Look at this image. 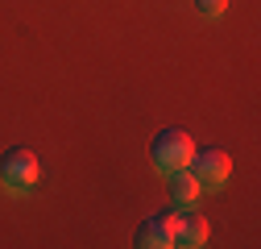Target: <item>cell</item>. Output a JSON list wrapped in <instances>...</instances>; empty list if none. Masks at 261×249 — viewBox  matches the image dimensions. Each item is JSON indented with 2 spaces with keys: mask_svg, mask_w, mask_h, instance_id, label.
<instances>
[{
  "mask_svg": "<svg viewBox=\"0 0 261 249\" xmlns=\"http://www.w3.org/2000/svg\"><path fill=\"white\" fill-rule=\"evenodd\" d=\"M38 175H42V166H38V154H29V150H9L5 158H0V183H5V191H13V195H25V191H34L38 187Z\"/></svg>",
  "mask_w": 261,
  "mask_h": 249,
  "instance_id": "cell-1",
  "label": "cell"
},
{
  "mask_svg": "<svg viewBox=\"0 0 261 249\" xmlns=\"http://www.w3.org/2000/svg\"><path fill=\"white\" fill-rule=\"evenodd\" d=\"M195 9H199L203 17H220L228 9V0H195Z\"/></svg>",
  "mask_w": 261,
  "mask_h": 249,
  "instance_id": "cell-7",
  "label": "cell"
},
{
  "mask_svg": "<svg viewBox=\"0 0 261 249\" xmlns=\"http://www.w3.org/2000/svg\"><path fill=\"white\" fill-rule=\"evenodd\" d=\"M174 225H178V212L149 216V220H141V225H137L133 241H137L141 249H166V245H174Z\"/></svg>",
  "mask_w": 261,
  "mask_h": 249,
  "instance_id": "cell-4",
  "label": "cell"
},
{
  "mask_svg": "<svg viewBox=\"0 0 261 249\" xmlns=\"http://www.w3.org/2000/svg\"><path fill=\"white\" fill-rule=\"evenodd\" d=\"M166 179H170V204H174V208H195V204H199V191H203V187L195 183L191 170H170Z\"/></svg>",
  "mask_w": 261,
  "mask_h": 249,
  "instance_id": "cell-6",
  "label": "cell"
},
{
  "mask_svg": "<svg viewBox=\"0 0 261 249\" xmlns=\"http://www.w3.org/2000/svg\"><path fill=\"white\" fill-rule=\"evenodd\" d=\"M187 170L195 175V183H199L203 191H216V187H224L228 175H232V158H228L224 150H216V145H203V150H191Z\"/></svg>",
  "mask_w": 261,
  "mask_h": 249,
  "instance_id": "cell-3",
  "label": "cell"
},
{
  "mask_svg": "<svg viewBox=\"0 0 261 249\" xmlns=\"http://www.w3.org/2000/svg\"><path fill=\"white\" fill-rule=\"evenodd\" d=\"M207 216L203 212H195V208H182L178 216V225H174V245H187V249H199L207 241Z\"/></svg>",
  "mask_w": 261,
  "mask_h": 249,
  "instance_id": "cell-5",
  "label": "cell"
},
{
  "mask_svg": "<svg viewBox=\"0 0 261 249\" xmlns=\"http://www.w3.org/2000/svg\"><path fill=\"white\" fill-rule=\"evenodd\" d=\"M191 150H195L191 133H182V129H162V133L153 137V145H149V158H153V166H158L162 175H170V170H187Z\"/></svg>",
  "mask_w": 261,
  "mask_h": 249,
  "instance_id": "cell-2",
  "label": "cell"
}]
</instances>
